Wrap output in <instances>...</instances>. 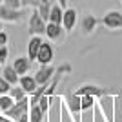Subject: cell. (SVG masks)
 Instances as JSON below:
<instances>
[{
  "label": "cell",
  "instance_id": "26",
  "mask_svg": "<svg viewBox=\"0 0 122 122\" xmlns=\"http://www.w3.org/2000/svg\"><path fill=\"white\" fill-rule=\"evenodd\" d=\"M7 56H9V49H7V46H0V64H5Z\"/></svg>",
  "mask_w": 122,
  "mask_h": 122
},
{
  "label": "cell",
  "instance_id": "13",
  "mask_svg": "<svg viewBox=\"0 0 122 122\" xmlns=\"http://www.w3.org/2000/svg\"><path fill=\"white\" fill-rule=\"evenodd\" d=\"M42 38L38 35H31L29 42H27V58L29 60H36V55H38V49H40Z\"/></svg>",
  "mask_w": 122,
  "mask_h": 122
},
{
  "label": "cell",
  "instance_id": "18",
  "mask_svg": "<svg viewBox=\"0 0 122 122\" xmlns=\"http://www.w3.org/2000/svg\"><path fill=\"white\" fill-rule=\"evenodd\" d=\"M13 104H15V100H13V97L9 93L7 95H0V113H5Z\"/></svg>",
  "mask_w": 122,
  "mask_h": 122
},
{
  "label": "cell",
  "instance_id": "32",
  "mask_svg": "<svg viewBox=\"0 0 122 122\" xmlns=\"http://www.w3.org/2000/svg\"><path fill=\"white\" fill-rule=\"evenodd\" d=\"M120 2H122V0H120Z\"/></svg>",
  "mask_w": 122,
  "mask_h": 122
},
{
  "label": "cell",
  "instance_id": "4",
  "mask_svg": "<svg viewBox=\"0 0 122 122\" xmlns=\"http://www.w3.org/2000/svg\"><path fill=\"white\" fill-rule=\"evenodd\" d=\"M64 100H66L67 107H69V113L75 122H80V117H82V107H80V97L76 95L75 91L73 93H66L64 95Z\"/></svg>",
  "mask_w": 122,
  "mask_h": 122
},
{
  "label": "cell",
  "instance_id": "17",
  "mask_svg": "<svg viewBox=\"0 0 122 122\" xmlns=\"http://www.w3.org/2000/svg\"><path fill=\"white\" fill-rule=\"evenodd\" d=\"M62 15H64V9L60 7V4H53L51 5V13H49V20L53 24H62Z\"/></svg>",
  "mask_w": 122,
  "mask_h": 122
},
{
  "label": "cell",
  "instance_id": "23",
  "mask_svg": "<svg viewBox=\"0 0 122 122\" xmlns=\"http://www.w3.org/2000/svg\"><path fill=\"white\" fill-rule=\"evenodd\" d=\"M11 89V84L5 80L4 76H0V95H7Z\"/></svg>",
  "mask_w": 122,
  "mask_h": 122
},
{
  "label": "cell",
  "instance_id": "21",
  "mask_svg": "<svg viewBox=\"0 0 122 122\" xmlns=\"http://www.w3.org/2000/svg\"><path fill=\"white\" fill-rule=\"evenodd\" d=\"M93 122H106L104 113H102L100 107H98V102H95V104H93Z\"/></svg>",
  "mask_w": 122,
  "mask_h": 122
},
{
  "label": "cell",
  "instance_id": "27",
  "mask_svg": "<svg viewBox=\"0 0 122 122\" xmlns=\"http://www.w3.org/2000/svg\"><path fill=\"white\" fill-rule=\"evenodd\" d=\"M7 42H9V36H7V33L2 29L0 31V46H7Z\"/></svg>",
  "mask_w": 122,
  "mask_h": 122
},
{
  "label": "cell",
  "instance_id": "15",
  "mask_svg": "<svg viewBox=\"0 0 122 122\" xmlns=\"http://www.w3.org/2000/svg\"><path fill=\"white\" fill-rule=\"evenodd\" d=\"M2 76H4L5 80L9 82L11 86H16V84H18V78H20V75L15 71L13 64H11V66H5V67H4V73H2Z\"/></svg>",
  "mask_w": 122,
  "mask_h": 122
},
{
  "label": "cell",
  "instance_id": "22",
  "mask_svg": "<svg viewBox=\"0 0 122 122\" xmlns=\"http://www.w3.org/2000/svg\"><path fill=\"white\" fill-rule=\"evenodd\" d=\"M36 104L40 106V109H42L44 113H47V111H49V104H51V97H49V95H42V97L38 98V102H36Z\"/></svg>",
  "mask_w": 122,
  "mask_h": 122
},
{
  "label": "cell",
  "instance_id": "9",
  "mask_svg": "<svg viewBox=\"0 0 122 122\" xmlns=\"http://www.w3.org/2000/svg\"><path fill=\"white\" fill-rule=\"evenodd\" d=\"M53 75H55V67L51 64H46V66H40V69L35 73V80L38 86H42V84H47L53 78Z\"/></svg>",
  "mask_w": 122,
  "mask_h": 122
},
{
  "label": "cell",
  "instance_id": "24",
  "mask_svg": "<svg viewBox=\"0 0 122 122\" xmlns=\"http://www.w3.org/2000/svg\"><path fill=\"white\" fill-rule=\"evenodd\" d=\"M4 5L7 7H13V9H20L22 7V0H0Z\"/></svg>",
  "mask_w": 122,
  "mask_h": 122
},
{
  "label": "cell",
  "instance_id": "7",
  "mask_svg": "<svg viewBox=\"0 0 122 122\" xmlns=\"http://www.w3.org/2000/svg\"><path fill=\"white\" fill-rule=\"evenodd\" d=\"M75 93L78 95V97H80V95H91V97L98 98V97L106 95V93H111V91H109V89H106V87H102V86H93V84H87V86H80Z\"/></svg>",
  "mask_w": 122,
  "mask_h": 122
},
{
  "label": "cell",
  "instance_id": "5",
  "mask_svg": "<svg viewBox=\"0 0 122 122\" xmlns=\"http://www.w3.org/2000/svg\"><path fill=\"white\" fill-rule=\"evenodd\" d=\"M102 24L111 31L122 29V13L120 11H107L106 15L102 16Z\"/></svg>",
  "mask_w": 122,
  "mask_h": 122
},
{
  "label": "cell",
  "instance_id": "28",
  "mask_svg": "<svg viewBox=\"0 0 122 122\" xmlns=\"http://www.w3.org/2000/svg\"><path fill=\"white\" fill-rule=\"evenodd\" d=\"M40 0H22V5L24 7H36Z\"/></svg>",
  "mask_w": 122,
  "mask_h": 122
},
{
  "label": "cell",
  "instance_id": "3",
  "mask_svg": "<svg viewBox=\"0 0 122 122\" xmlns=\"http://www.w3.org/2000/svg\"><path fill=\"white\" fill-rule=\"evenodd\" d=\"M0 20L2 22H9V24H18L24 20V11L22 9H13L7 7L0 2Z\"/></svg>",
  "mask_w": 122,
  "mask_h": 122
},
{
  "label": "cell",
  "instance_id": "30",
  "mask_svg": "<svg viewBox=\"0 0 122 122\" xmlns=\"http://www.w3.org/2000/svg\"><path fill=\"white\" fill-rule=\"evenodd\" d=\"M58 4H60L62 9H66V7H67V0H58Z\"/></svg>",
  "mask_w": 122,
  "mask_h": 122
},
{
  "label": "cell",
  "instance_id": "29",
  "mask_svg": "<svg viewBox=\"0 0 122 122\" xmlns=\"http://www.w3.org/2000/svg\"><path fill=\"white\" fill-rule=\"evenodd\" d=\"M16 122H29V111H27V113H24V115H22V117L18 118Z\"/></svg>",
  "mask_w": 122,
  "mask_h": 122
},
{
  "label": "cell",
  "instance_id": "19",
  "mask_svg": "<svg viewBox=\"0 0 122 122\" xmlns=\"http://www.w3.org/2000/svg\"><path fill=\"white\" fill-rule=\"evenodd\" d=\"M95 100H97V98L91 97V95H80V107H82V111L91 109L93 104H95Z\"/></svg>",
  "mask_w": 122,
  "mask_h": 122
},
{
  "label": "cell",
  "instance_id": "31",
  "mask_svg": "<svg viewBox=\"0 0 122 122\" xmlns=\"http://www.w3.org/2000/svg\"><path fill=\"white\" fill-rule=\"evenodd\" d=\"M0 31H2V20H0Z\"/></svg>",
  "mask_w": 122,
  "mask_h": 122
},
{
  "label": "cell",
  "instance_id": "11",
  "mask_svg": "<svg viewBox=\"0 0 122 122\" xmlns=\"http://www.w3.org/2000/svg\"><path fill=\"white\" fill-rule=\"evenodd\" d=\"M97 27H98V18H97V16L89 15V13L82 16V20H80V31L84 33V35H91Z\"/></svg>",
  "mask_w": 122,
  "mask_h": 122
},
{
  "label": "cell",
  "instance_id": "2",
  "mask_svg": "<svg viewBox=\"0 0 122 122\" xmlns=\"http://www.w3.org/2000/svg\"><path fill=\"white\" fill-rule=\"evenodd\" d=\"M27 111H29V95H27V97H24L22 100H16L15 104H13V106H11L9 109L4 113V115H5L7 118H11L13 122H16L22 115H24V113H27Z\"/></svg>",
  "mask_w": 122,
  "mask_h": 122
},
{
  "label": "cell",
  "instance_id": "10",
  "mask_svg": "<svg viewBox=\"0 0 122 122\" xmlns=\"http://www.w3.org/2000/svg\"><path fill=\"white\" fill-rule=\"evenodd\" d=\"M75 25H76V11L73 7H66L64 15H62V27L66 33H71Z\"/></svg>",
  "mask_w": 122,
  "mask_h": 122
},
{
  "label": "cell",
  "instance_id": "12",
  "mask_svg": "<svg viewBox=\"0 0 122 122\" xmlns=\"http://www.w3.org/2000/svg\"><path fill=\"white\" fill-rule=\"evenodd\" d=\"M18 86L24 89L27 95H31V93H35V89L38 87V84H36L35 80V76H31V75H20V78H18Z\"/></svg>",
  "mask_w": 122,
  "mask_h": 122
},
{
  "label": "cell",
  "instance_id": "1",
  "mask_svg": "<svg viewBox=\"0 0 122 122\" xmlns=\"http://www.w3.org/2000/svg\"><path fill=\"white\" fill-rule=\"evenodd\" d=\"M46 24L47 22L42 18L40 15H38V11H36V7H33V11H31V15H29V35H38V36H42V35H46Z\"/></svg>",
  "mask_w": 122,
  "mask_h": 122
},
{
  "label": "cell",
  "instance_id": "16",
  "mask_svg": "<svg viewBox=\"0 0 122 122\" xmlns=\"http://www.w3.org/2000/svg\"><path fill=\"white\" fill-rule=\"evenodd\" d=\"M51 0H40L38 5H36V11H38V15L44 18V20H49V13H51Z\"/></svg>",
  "mask_w": 122,
  "mask_h": 122
},
{
  "label": "cell",
  "instance_id": "8",
  "mask_svg": "<svg viewBox=\"0 0 122 122\" xmlns=\"http://www.w3.org/2000/svg\"><path fill=\"white\" fill-rule=\"evenodd\" d=\"M64 33L66 31L62 27V24H53V22H47L46 24V36L49 38V42H60Z\"/></svg>",
  "mask_w": 122,
  "mask_h": 122
},
{
  "label": "cell",
  "instance_id": "20",
  "mask_svg": "<svg viewBox=\"0 0 122 122\" xmlns=\"http://www.w3.org/2000/svg\"><path fill=\"white\" fill-rule=\"evenodd\" d=\"M9 95L11 97H13V100H22V98L24 97H27V93L24 91V89H22L20 86H11V89H9Z\"/></svg>",
  "mask_w": 122,
  "mask_h": 122
},
{
  "label": "cell",
  "instance_id": "25",
  "mask_svg": "<svg viewBox=\"0 0 122 122\" xmlns=\"http://www.w3.org/2000/svg\"><path fill=\"white\" fill-rule=\"evenodd\" d=\"M80 122H93V107H91V109H86V111H82Z\"/></svg>",
  "mask_w": 122,
  "mask_h": 122
},
{
  "label": "cell",
  "instance_id": "14",
  "mask_svg": "<svg viewBox=\"0 0 122 122\" xmlns=\"http://www.w3.org/2000/svg\"><path fill=\"white\" fill-rule=\"evenodd\" d=\"M13 67H15V71L18 73V75H25L31 67V60L27 56H18V58H15V62H13Z\"/></svg>",
  "mask_w": 122,
  "mask_h": 122
},
{
  "label": "cell",
  "instance_id": "6",
  "mask_svg": "<svg viewBox=\"0 0 122 122\" xmlns=\"http://www.w3.org/2000/svg\"><path fill=\"white\" fill-rule=\"evenodd\" d=\"M53 56H55V49L51 46V42H44L42 40L40 49H38V55H36V62L40 66H46V64H51L53 62Z\"/></svg>",
  "mask_w": 122,
  "mask_h": 122
}]
</instances>
